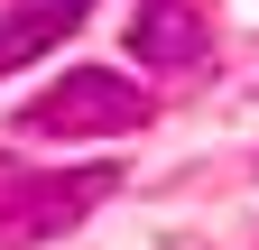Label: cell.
Listing matches in <instances>:
<instances>
[{"mask_svg": "<svg viewBox=\"0 0 259 250\" xmlns=\"http://www.w3.org/2000/svg\"><path fill=\"white\" fill-rule=\"evenodd\" d=\"M139 120H148L139 84H120L111 65H74L65 84H47L37 102L19 111V130L28 139H120V130H139Z\"/></svg>", "mask_w": 259, "mask_h": 250, "instance_id": "1", "label": "cell"}, {"mask_svg": "<svg viewBox=\"0 0 259 250\" xmlns=\"http://www.w3.org/2000/svg\"><path fill=\"white\" fill-rule=\"evenodd\" d=\"M111 185H120L111 167H83V176H37L28 195H10V204H0V232H10V241H56V232H74L83 213L111 195Z\"/></svg>", "mask_w": 259, "mask_h": 250, "instance_id": "2", "label": "cell"}, {"mask_svg": "<svg viewBox=\"0 0 259 250\" xmlns=\"http://www.w3.org/2000/svg\"><path fill=\"white\" fill-rule=\"evenodd\" d=\"M83 19H93V0H19V10H0V74L37 65V56L65 47Z\"/></svg>", "mask_w": 259, "mask_h": 250, "instance_id": "3", "label": "cell"}, {"mask_svg": "<svg viewBox=\"0 0 259 250\" xmlns=\"http://www.w3.org/2000/svg\"><path fill=\"white\" fill-rule=\"evenodd\" d=\"M130 56H139V65L204 56V10H194V0H139V10H130Z\"/></svg>", "mask_w": 259, "mask_h": 250, "instance_id": "4", "label": "cell"}]
</instances>
